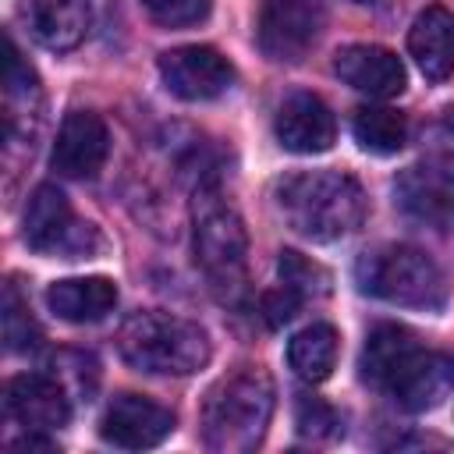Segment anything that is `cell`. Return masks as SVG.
Returning a JSON list of instances; mask_svg holds the SVG:
<instances>
[{
    "label": "cell",
    "mask_w": 454,
    "mask_h": 454,
    "mask_svg": "<svg viewBox=\"0 0 454 454\" xmlns=\"http://www.w3.org/2000/svg\"><path fill=\"white\" fill-rule=\"evenodd\" d=\"M284 223L309 241H340L365 220V192L340 170L287 174L273 188Z\"/></svg>",
    "instance_id": "6da1fadb"
},
{
    "label": "cell",
    "mask_w": 454,
    "mask_h": 454,
    "mask_svg": "<svg viewBox=\"0 0 454 454\" xmlns=\"http://www.w3.org/2000/svg\"><path fill=\"white\" fill-rule=\"evenodd\" d=\"M121 358L153 376H192L209 362V337L199 323L174 312H135L117 333Z\"/></svg>",
    "instance_id": "7a4b0ae2"
},
{
    "label": "cell",
    "mask_w": 454,
    "mask_h": 454,
    "mask_svg": "<svg viewBox=\"0 0 454 454\" xmlns=\"http://www.w3.org/2000/svg\"><path fill=\"white\" fill-rule=\"evenodd\" d=\"M273 415V383L259 369H238L223 376L202 404V440L209 450L241 454L252 450Z\"/></svg>",
    "instance_id": "3957f363"
},
{
    "label": "cell",
    "mask_w": 454,
    "mask_h": 454,
    "mask_svg": "<svg viewBox=\"0 0 454 454\" xmlns=\"http://www.w3.org/2000/svg\"><path fill=\"white\" fill-rule=\"evenodd\" d=\"M355 280L358 291L401 309L440 312L450 298L447 273L415 245H383L376 252H365L355 266Z\"/></svg>",
    "instance_id": "277c9868"
},
{
    "label": "cell",
    "mask_w": 454,
    "mask_h": 454,
    "mask_svg": "<svg viewBox=\"0 0 454 454\" xmlns=\"http://www.w3.org/2000/svg\"><path fill=\"white\" fill-rule=\"evenodd\" d=\"M192 223H195V259L220 291H238L245 280V223L238 209L213 188L202 184L192 199Z\"/></svg>",
    "instance_id": "5b68a950"
},
{
    "label": "cell",
    "mask_w": 454,
    "mask_h": 454,
    "mask_svg": "<svg viewBox=\"0 0 454 454\" xmlns=\"http://www.w3.org/2000/svg\"><path fill=\"white\" fill-rule=\"evenodd\" d=\"M323 28V7L316 0H266L259 11V50L277 64H294L316 43Z\"/></svg>",
    "instance_id": "8992f818"
},
{
    "label": "cell",
    "mask_w": 454,
    "mask_h": 454,
    "mask_svg": "<svg viewBox=\"0 0 454 454\" xmlns=\"http://www.w3.org/2000/svg\"><path fill=\"white\" fill-rule=\"evenodd\" d=\"M92 227L78 223L67 195L57 184H39L25 206V241L35 252H67L71 259H89V238Z\"/></svg>",
    "instance_id": "52a82bcc"
},
{
    "label": "cell",
    "mask_w": 454,
    "mask_h": 454,
    "mask_svg": "<svg viewBox=\"0 0 454 454\" xmlns=\"http://www.w3.org/2000/svg\"><path fill=\"white\" fill-rule=\"evenodd\" d=\"M454 387V358L426 348H408V355L394 365L383 390L404 408V411H429L436 408Z\"/></svg>",
    "instance_id": "ba28073f"
},
{
    "label": "cell",
    "mask_w": 454,
    "mask_h": 454,
    "mask_svg": "<svg viewBox=\"0 0 454 454\" xmlns=\"http://www.w3.org/2000/svg\"><path fill=\"white\" fill-rule=\"evenodd\" d=\"M160 78H163L167 92H174L177 99L202 103V99H216L231 89L234 67L213 46H177L160 57Z\"/></svg>",
    "instance_id": "9c48e42d"
},
{
    "label": "cell",
    "mask_w": 454,
    "mask_h": 454,
    "mask_svg": "<svg viewBox=\"0 0 454 454\" xmlns=\"http://www.w3.org/2000/svg\"><path fill=\"white\" fill-rule=\"evenodd\" d=\"M170 433H174L170 408H163L142 394H117L99 419V436L114 447H124V450L156 447Z\"/></svg>",
    "instance_id": "30bf717a"
},
{
    "label": "cell",
    "mask_w": 454,
    "mask_h": 454,
    "mask_svg": "<svg viewBox=\"0 0 454 454\" xmlns=\"http://www.w3.org/2000/svg\"><path fill=\"white\" fill-rule=\"evenodd\" d=\"M106 153H110V131H106L103 117L92 110H71L60 121L50 163L60 177L85 181V177H96L103 170Z\"/></svg>",
    "instance_id": "8fae6325"
},
{
    "label": "cell",
    "mask_w": 454,
    "mask_h": 454,
    "mask_svg": "<svg viewBox=\"0 0 454 454\" xmlns=\"http://www.w3.org/2000/svg\"><path fill=\"white\" fill-rule=\"evenodd\" d=\"M273 135H277V142L287 153L312 156V153H326L333 145L337 124H333L330 106L319 96H312V92H291L277 106Z\"/></svg>",
    "instance_id": "7c38bea8"
},
{
    "label": "cell",
    "mask_w": 454,
    "mask_h": 454,
    "mask_svg": "<svg viewBox=\"0 0 454 454\" xmlns=\"http://www.w3.org/2000/svg\"><path fill=\"white\" fill-rule=\"evenodd\" d=\"M4 408L28 433L32 429H60L71 419V401H67L64 387L53 376H43V372H21V376H14L7 383Z\"/></svg>",
    "instance_id": "4fadbf2b"
},
{
    "label": "cell",
    "mask_w": 454,
    "mask_h": 454,
    "mask_svg": "<svg viewBox=\"0 0 454 454\" xmlns=\"http://www.w3.org/2000/svg\"><path fill=\"white\" fill-rule=\"evenodd\" d=\"M333 71L344 85H351L355 92H365L372 99H390L404 89V64L387 46L351 43V46L337 50Z\"/></svg>",
    "instance_id": "5bb4252c"
},
{
    "label": "cell",
    "mask_w": 454,
    "mask_h": 454,
    "mask_svg": "<svg viewBox=\"0 0 454 454\" xmlns=\"http://www.w3.org/2000/svg\"><path fill=\"white\" fill-rule=\"evenodd\" d=\"M394 195L404 213L429 223H454V163H415L408 167Z\"/></svg>",
    "instance_id": "9a60e30c"
},
{
    "label": "cell",
    "mask_w": 454,
    "mask_h": 454,
    "mask_svg": "<svg viewBox=\"0 0 454 454\" xmlns=\"http://www.w3.org/2000/svg\"><path fill=\"white\" fill-rule=\"evenodd\" d=\"M408 53L429 82L454 74V14L447 7H426L408 32Z\"/></svg>",
    "instance_id": "2e32d148"
},
{
    "label": "cell",
    "mask_w": 454,
    "mask_h": 454,
    "mask_svg": "<svg viewBox=\"0 0 454 454\" xmlns=\"http://www.w3.org/2000/svg\"><path fill=\"white\" fill-rule=\"evenodd\" d=\"M32 35L46 50H74L92 21V4L89 0H28L25 7Z\"/></svg>",
    "instance_id": "e0dca14e"
},
{
    "label": "cell",
    "mask_w": 454,
    "mask_h": 454,
    "mask_svg": "<svg viewBox=\"0 0 454 454\" xmlns=\"http://www.w3.org/2000/svg\"><path fill=\"white\" fill-rule=\"evenodd\" d=\"M46 305L67 323H99L117 305V284L110 277H67L46 287Z\"/></svg>",
    "instance_id": "ac0fdd59"
},
{
    "label": "cell",
    "mask_w": 454,
    "mask_h": 454,
    "mask_svg": "<svg viewBox=\"0 0 454 454\" xmlns=\"http://www.w3.org/2000/svg\"><path fill=\"white\" fill-rule=\"evenodd\" d=\"M287 365L305 383H323L337 365V330L330 323H312L287 340Z\"/></svg>",
    "instance_id": "d6986e66"
},
{
    "label": "cell",
    "mask_w": 454,
    "mask_h": 454,
    "mask_svg": "<svg viewBox=\"0 0 454 454\" xmlns=\"http://www.w3.org/2000/svg\"><path fill=\"white\" fill-rule=\"evenodd\" d=\"M419 340H415V333L411 330H404V326H397V323H380L369 337H365V348H362V355H358V376L369 383V387H376V390H383V383H387V376L394 372V365L408 355V348H415Z\"/></svg>",
    "instance_id": "ffe728a7"
},
{
    "label": "cell",
    "mask_w": 454,
    "mask_h": 454,
    "mask_svg": "<svg viewBox=\"0 0 454 454\" xmlns=\"http://www.w3.org/2000/svg\"><path fill=\"white\" fill-rule=\"evenodd\" d=\"M355 142L372 156H394L408 142V121L390 106H358L351 117Z\"/></svg>",
    "instance_id": "44dd1931"
},
{
    "label": "cell",
    "mask_w": 454,
    "mask_h": 454,
    "mask_svg": "<svg viewBox=\"0 0 454 454\" xmlns=\"http://www.w3.org/2000/svg\"><path fill=\"white\" fill-rule=\"evenodd\" d=\"M277 270H280V284H287V287L298 291L301 298H309V294H326V287H330L326 270L316 266L312 259L298 255V252H280Z\"/></svg>",
    "instance_id": "7402d4cb"
},
{
    "label": "cell",
    "mask_w": 454,
    "mask_h": 454,
    "mask_svg": "<svg viewBox=\"0 0 454 454\" xmlns=\"http://www.w3.org/2000/svg\"><path fill=\"white\" fill-rule=\"evenodd\" d=\"M4 340L11 351H32L39 344V326L32 323L28 309L18 301L14 287H7L4 294Z\"/></svg>",
    "instance_id": "603a6c76"
},
{
    "label": "cell",
    "mask_w": 454,
    "mask_h": 454,
    "mask_svg": "<svg viewBox=\"0 0 454 454\" xmlns=\"http://www.w3.org/2000/svg\"><path fill=\"white\" fill-rule=\"evenodd\" d=\"M145 11L153 14V21L167 25V28H181V25H199L213 0H142Z\"/></svg>",
    "instance_id": "cb8c5ba5"
},
{
    "label": "cell",
    "mask_w": 454,
    "mask_h": 454,
    "mask_svg": "<svg viewBox=\"0 0 454 454\" xmlns=\"http://www.w3.org/2000/svg\"><path fill=\"white\" fill-rule=\"evenodd\" d=\"M298 433L301 436H330L337 429V415L333 408H326L319 397H298Z\"/></svg>",
    "instance_id": "d4e9b609"
},
{
    "label": "cell",
    "mask_w": 454,
    "mask_h": 454,
    "mask_svg": "<svg viewBox=\"0 0 454 454\" xmlns=\"http://www.w3.org/2000/svg\"><path fill=\"white\" fill-rule=\"evenodd\" d=\"M298 305H301V294L291 291L287 284H280L277 291H266V294H262V312H266V319H270L273 326L287 323V319L298 312Z\"/></svg>",
    "instance_id": "484cf974"
},
{
    "label": "cell",
    "mask_w": 454,
    "mask_h": 454,
    "mask_svg": "<svg viewBox=\"0 0 454 454\" xmlns=\"http://www.w3.org/2000/svg\"><path fill=\"white\" fill-rule=\"evenodd\" d=\"M443 128H447V131H454V106H447V110H443Z\"/></svg>",
    "instance_id": "4316f807"
},
{
    "label": "cell",
    "mask_w": 454,
    "mask_h": 454,
    "mask_svg": "<svg viewBox=\"0 0 454 454\" xmlns=\"http://www.w3.org/2000/svg\"><path fill=\"white\" fill-rule=\"evenodd\" d=\"M355 4H372V0H355Z\"/></svg>",
    "instance_id": "83f0119b"
}]
</instances>
